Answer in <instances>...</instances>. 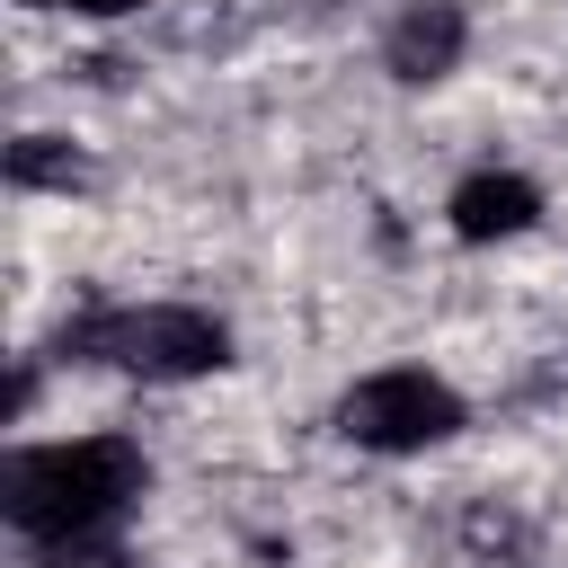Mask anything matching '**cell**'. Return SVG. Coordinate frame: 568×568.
<instances>
[{"instance_id":"obj_1","label":"cell","mask_w":568,"mask_h":568,"mask_svg":"<svg viewBox=\"0 0 568 568\" xmlns=\"http://www.w3.org/2000/svg\"><path fill=\"white\" fill-rule=\"evenodd\" d=\"M0 497H9V524L27 541H89V532H106L142 497V453L124 435L44 444V453H18L9 462Z\"/></svg>"},{"instance_id":"obj_2","label":"cell","mask_w":568,"mask_h":568,"mask_svg":"<svg viewBox=\"0 0 568 568\" xmlns=\"http://www.w3.org/2000/svg\"><path fill=\"white\" fill-rule=\"evenodd\" d=\"M71 346L89 364H115V373H142V382H186V373H222L231 364V328L213 311H186V302L89 311L71 328Z\"/></svg>"},{"instance_id":"obj_3","label":"cell","mask_w":568,"mask_h":568,"mask_svg":"<svg viewBox=\"0 0 568 568\" xmlns=\"http://www.w3.org/2000/svg\"><path fill=\"white\" fill-rule=\"evenodd\" d=\"M453 426H462V399L435 373H373L337 399V435L364 444V453H426Z\"/></svg>"},{"instance_id":"obj_4","label":"cell","mask_w":568,"mask_h":568,"mask_svg":"<svg viewBox=\"0 0 568 568\" xmlns=\"http://www.w3.org/2000/svg\"><path fill=\"white\" fill-rule=\"evenodd\" d=\"M453 231L462 240H515V231H532V213H541V186L532 178H515V169H479V178H462L453 186Z\"/></svg>"},{"instance_id":"obj_5","label":"cell","mask_w":568,"mask_h":568,"mask_svg":"<svg viewBox=\"0 0 568 568\" xmlns=\"http://www.w3.org/2000/svg\"><path fill=\"white\" fill-rule=\"evenodd\" d=\"M462 36H470L462 0H417V9L390 27V71H399L408 89H426V80H444V71L462 62Z\"/></svg>"},{"instance_id":"obj_6","label":"cell","mask_w":568,"mask_h":568,"mask_svg":"<svg viewBox=\"0 0 568 568\" xmlns=\"http://www.w3.org/2000/svg\"><path fill=\"white\" fill-rule=\"evenodd\" d=\"M9 178H18V186H71L80 160L53 151V133H27V142H9Z\"/></svg>"},{"instance_id":"obj_7","label":"cell","mask_w":568,"mask_h":568,"mask_svg":"<svg viewBox=\"0 0 568 568\" xmlns=\"http://www.w3.org/2000/svg\"><path fill=\"white\" fill-rule=\"evenodd\" d=\"M62 9H80V18H124V9H142V0H62Z\"/></svg>"},{"instance_id":"obj_8","label":"cell","mask_w":568,"mask_h":568,"mask_svg":"<svg viewBox=\"0 0 568 568\" xmlns=\"http://www.w3.org/2000/svg\"><path fill=\"white\" fill-rule=\"evenodd\" d=\"M62 568H133L124 550H89V559H62Z\"/></svg>"}]
</instances>
